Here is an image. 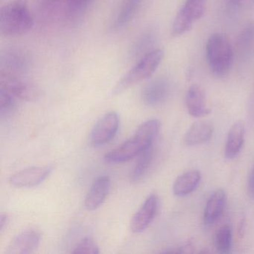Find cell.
Wrapping results in <instances>:
<instances>
[{"instance_id":"obj_1","label":"cell","mask_w":254,"mask_h":254,"mask_svg":"<svg viewBox=\"0 0 254 254\" xmlns=\"http://www.w3.org/2000/svg\"><path fill=\"white\" fill-rule=\"evenodd\" d=\"M160 127V122L157 120H150L142 123L133 137L107 153L105 161L108 163H120L136 157L147 147L153 145Z\"/></svg>"},{"instance_id":"obj_2","label":"cell","mask_w":254,"mask_h":254,"mask_svg":"<svg viewBox=\"0 0 254 254\" xmlns=\"http://www.w3.org/2000/svg\"><path fill=\"white\" fill-rule=\"evenodd\" d=\"M33 25V17L26 0H13L0 10V32L4 36H21L29 32Z\"/></svg>"},{"instance_id":"obj_3","label":"cell","mask_w":254,"mask_h":254,"mask_svg":"<svg viewBox=\"0 0 254 254\" xmlns=\"http://www.w3.org/2000/svg\"><path fill=\"white\" fill-rule=\"evenodd\" d=\"M206 59L212 73L224 76L233 64L234 52L228 37L215 33L208 39L206 46Z\"/></svg>"},{"instance_id":"obj_4","label":"cell","mask_w":254,"mask_h":254,"mask_svg":"<svg viewBox=\"0 0 254 254\" xmlns=\"http://www.w3.org/2000/svg\"><path fill=\"white\" fill-rule=\"evenodd\" d=\"M163 57L164 52L159 49L147 53L119 81L113 90L114 94H120L135 84L150 78L160 66Z\"/></svg>"},{"instance_id":"obj_5","label":"cell","mask_w":254,"mask_h":254,"mask_svg":"<svg viewBox=\"0 0 254 254\" xmlns=\"http://www.w3.org/2000/svg\"><path fill=\"white\" fill-rule=\"evenodd\" d=\"M0 89L11 93L16 99L32 101L39 96V90L32 83L22 78L21 75L0 74Z\"/></svg>"},{"instance_id":"obj_6","label":"cell","mask_w":254,"mask_h":254,"mask_svg":"<svg viewBox=\"0 0 254 254\" xmlns=\"http://www.w3.org/2000/svg\"><path fill=\"white\" fill-rule=\"evenodd\" d=\"M120 126V117L116 112L105 114L95 125L90 133V142L93 146H101L109 142L117 134Z\"/></svg>"},{"instance_id":"obj_7","label":"cell","mask_w":254,"mask_h":254,"mask_svg":"<svg viewBox=\"0 0 254 254\" xmlns=\"http://www.w3.org/2000/svg\"><path fill=\"white\" fill-rule=\"evenodd\" d=\"M23 50L10 49L1 55V72L14 75H22L29 69L30 62Z\"/></svg>"},{"instance_id":"obj_8","label":"cell","mask_w":254,"mask_h":254,"mask_svg":"<svg viewBox=\"0 0 254 254\" xmlns=\"http://www.w3.org/2000/svg\"><path fill=\"white\" fill-rule=\"evenodd\" d=\"M53 168L50 166L29 168L11 175L10 183L19 188H30L44 182L51 173Z\"/></svg>"},{"instance_id":"obj_9","label":"cell","mask_w":254,"mask_h":254,"mask_svg":"<svg viewBox=\"0 0 254 254\" xmlns=\"http://www.w3.org/2000/svg\"><path fill=\"white\" fill-rule=\"evenodd\" d=\"M159 200L156 194L147 197L142 206L134 214L130 221V230L135 233L145 231L151 224L157 214Z\"/></svg>"},{"instance_id":"obj_10","label":"cell","mask_w":254,"mask_h":254,"mask_svg":"<svg viewBox=\"0 0 254 254\" xmlns=\"http://www.w3.org/2000/svg\"><path fill=\"white\" fill-rule=\"evenodd\" d=\"M170 83L165 78L150 81L142 90V101L148 106H157L164 102L170 93Z\"/></svg>"},{"instance_id":"obj_11","label":"cell","mask_w":254,"mask_h":254,"mask_svg":"<svg viewBox=\"0 0 254 254\" xmlns=\"http://www.w3.org/2000/svg\"><path fill=\"white\" fill-rule=\"evenodd\" d=\"M41 235L35 230H26L17 235L7 248L6 254H27L35 251L41 242Z\"/></svg>"},{"instance_id":"obj_12","label":"cell","mask_w":254,"mask_h":254,"mask_svg":"<svg viewBox=\"0 0 254 254\" xmlns=\"http://www.w3.org/2000/svg\"><path fill=\"white\" fill-rule=\"evenodd\" d=\"M111 184V179L108 176L99 177L94 181L84 201L85 207L88 210H95L103 204L109 194Z\"/></svg>"},{"instance_id":"obj_13","label":"cell","mask_w":254,"mask_h":254,"mask_svg":"<svg viewBox=\"0 0 254 254\" xmlns=\"http://www.w3.org/2000/svg\"><path fill=\"white\" fill-rule=\"evenodd\" d=\"M186 105L189 114L193 117H206L211 112L204 92L196 84L189 88L186 96Z\"/></svg>"},{"instance_id":"obj_14","label":"cell","mask_w":254,"mask_h":254,"mask_svg":"<svg viewBox=\"0 0 254 254\" xmlns=\"http://www.w3.org/2000/svg\"><path fill=\"white\" fill-rule=\"evenodd\" d=\"M213 124L209 120H200L191 125L184 138L189 146L201 145L208 142L213 134Z\"/></svg>"},{"instance_id":"obj_15","label":"cell","mask_w":254,"mask_h":254,"mask_svg":"<svg viewBox=\"0 0 254 254\" xmlns=\"http://www.w3.org/2000/svg\"><path fill=\"white\" fill-rule=\"evenodd\" d=\"M227 201V194L224 190L219 189L212 192L206 202L203 213V220L206 225L215 224L222 215Z\"/></svg>"},{"instance_id":"obj_16","label":"cell","mask_w":254,"mask_h":254,"mask_svg":"<svg viewBox=\"0 0 254 254\" xmlns=\"http://www.w3.org/2000/svg\"><path fill=\"white\" fill-rule=\"evenodd\" d=\"M245 126L242 122H236L230 127L224 148L226 158L231 160L239 154L245 141Z\"/></svg>"},{"instance_id":"obj_17","label":"cell","mask_w":254,"mask_h":254,"mask_svg":"<svg viewBox=\"0 0 254 254\" xmlns=\"http://www.w3.org/2000/svg\"><path fill=\"white\" fill-rule=\"evenodd\" d=\"M201 174L199 171L191 170L184 172L177 178L173 184L174 194L184 197L192 193L200 184Z\"/></svg>"},{"instance_id":"obj_18","label":"cell","mask_w":254,"mask_h":254,"mask_svg":"<svg viewBox=\"0 0 254 254\" xmlns=\"http://www.w3.org/2000/svg\"><path fill=\"white\" fill-rule=\"evenodd\" d=\"M145 0H123L114 22V28L121 29L127 26L139 11Z\"/></svg>"},{"instance_id":"obj_19","label":"cell","mask_w":254,"mask_h":254,"mask_svg":"<svg viewBox=\"0 0 254 254\" xmlns=\"http://www.w3.org/2000/svg\"><path fill=\"white\" fill-rule=\"evenodd\" d=\"M155 41L156 35L153 30L146 31L142 33L133 44L130 56L133 59H140L147 53L154 50L151 49L153 48Z\"/></svg>"},{"instance_id":"obj_20","label":"cell","mask_w":254,"mask_h":254,"mask_svg":"<svg viewBox=\"0 0 254 254\" xmlns=\"http://www.w3.org/2000/svg\"><path fill=\"white\" fill-rule=\"evenodd\" d=\"M154 145H149L139 154L136 166L130 173V181L136 183L142 179L152 162Z\"/></svg>"},{"instance_id":"obj_21","label":"cell","mask_w":254,"mask_h":254,"mask_svg":"<svg viewBox=\"0 0 254 254\" xmlns=\"http://www.w3.org/2000/svg\"><path fill=\"white\" fill-rule=\"evenodd\" d=\"M236 47L241 55H250L254 52V22L248 23L241 31Z\"/></svg>"},{"instance_id":"obj_22","label":"cell","mask_w":254,"mask_h":254,"mask_svg":"<svg viewBox=\"0 0 254 254\" xmlns=\"http://www.w3.org/2000/svg\"><path fill=\"white\" fill-rule=\"evenodd\" d=\"M93 0H67L66 14L70 20H76L81 18L83 14L88 9Z\"/></svg>"},{"instance_id":"obj_23","label":"cell","mask_w":254,"mask_h":254,"mask_svg":"<svg viewBox=\"0 0 254 254\" xmlns=\"http://www.w3.org/2000/svg\"><path fill=\"white\" fill-rule=\"evenodd\" d=\"M206 5V0H186L181 9L194 22L203 17Z\"/></svg>"},{"instance_id":"obj_24","label":"cell","mask_w":254,"mask_h":254,"mask_svg":"<svg viewBox=\"0 0 254 254\" xmlns=\"http://www.w3.org/2000/svg\"><path fill=\"white\" fill-rule=\"evenodd\" d=\"M215 248L220 254H228L232 247V230L228 226L221 227L215 235Z\"/></svg>"},{"instance_id":"obj_25","label":"cell","mask_w":254,"mask_h":254,"mask_svg":"<svg viewBox=\"0 0 254 254\" xmlns=\"http://www.w3.org/2000/svg\"><path fill=\"white\" fill-rule=\"evenodd\" d=\"M193 23L194 21L182 9H180L172 25V35L175 37L181 36L190 32L192 28Z\"/></svg>"},{"instance_id":"obj_26","label":"cell","mask_w":254,"mask_h":254,"mask_svg":"<svg viewBox=\"0 0 254 254\" xmlns=\"http://www.w3.org/2000/svg\"><path fill=\"white\" fill-rule=\"evenodd\" d=\"M72 253L74 254H98L99 248L93 239L85 238L77 245Z\"/></svg>"},{"instance_id":"obj_27","label":"cell","mask_w":254,"mask_h":254,"mask_svg":"<svg viewBox=\"0 0 254 254\" xmlns=\"http://www.w3.org/2000/svg\"><path fill=\"white\" fill-rule=\"evenodd\" d=\"M15 104L16 98L13 95L0 89V112L2 115L12 111Z\"/></svg>"},{"instance_id":"obj_28","label":"cell","mask_w":254,"mask_h":254,"mask_svg":"<svg viewBox=\"0 0 254 254\" xmlns=\"http://www.w3.org/2000/svg\"><path fill=\"white\" fill-rule=\"evenodd\" d=\"M248 190L250 193L254 196V167L253 168L248 179Z\"/></svg>"},{"instance_id":"obj_29","label":"cell","mask_w":254,"mask_h":254,"mask_svg":"<svg viewBox=\"0 0 254 254\" xmlns=\"http://www.w3.org/2000/svg\"><path fill=\"white\" fill-rule=\"evenodd\" d=\"M9 221V217L7 214H1L0 215V230L3 231L4 228L6 227Z\"/></svg>"},{"instance_id":"obj_30","label":"cell","mask_w":254,"mask_h":254,"mask_svg":"<svg viewBox=\"0 0 254 254\" xmlns=\"http://www.w3.org/2000/svg\"><path fill=\"white\" fill-rule=\"evenodd\" d=\"M229 1H230L233 5H238V6H239V5H242L245 0H229Z\"/></svg>"},{"instance_id":"obj_31","label":"cell","mask_w":254,"mask_h":254,"mask_svg":"<svg viewBox=\"0 0 254 254\" xmlns=\"http://www.w3.org/2000/svg\"><path fill=\"white\" fill-rule=\"evenodd\" d=\"M44 1L48 4H55L56 2H59L60 0H44Z\"/></svg>"}]
</instances>
